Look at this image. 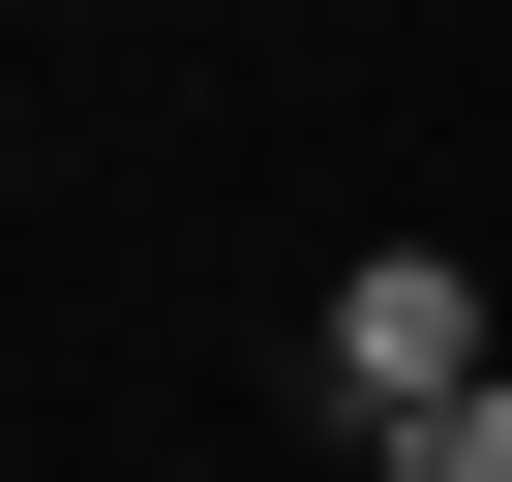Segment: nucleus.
<instances>
[{"instance_id":"nucleus-1","label":"nucleus","mask_w":512,"mask_h":482,"mask_svg":"<svg viewBox=\"0 0 512 482\" xmlns=\"http://www.w3.org/2000/svg\"><path fill=\"white\" fill-rule=\"evenodd\" d=\"M332 392H362V422H452V392H482V272H452V241L332 272Z\"/></svg>"},{"instance_id":"nucleus-2","label":"nucleus","mask_w":512,"mask_h":482,"mask_svg":"<svg viewBox=\"0 0 512 482\" xmlns=\"http://www.w3.org/2000/svg\"><path fill=\"white\" fill-rule=\"evenodd\" d=\"M392 482H512V362H482L452 422H392Z\"/></svg>"}]
</instances>
